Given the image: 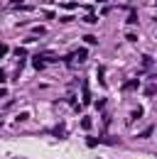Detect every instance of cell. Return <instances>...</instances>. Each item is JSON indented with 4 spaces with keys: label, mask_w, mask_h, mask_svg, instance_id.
Segmentation results:
<instances>
[{
    "label": "cell",
    "mask_w": 157,
    "mask_h": 159,
    "mask_svg": "<svg viewBox=\"0 0 157 159\" xmlns=\"http://www.w3.org/2000/svg\"><path fill=\"white\" fill-rule=\"evenodd\" d=\"M69 61H83L86 59V49H78V52H74L71 57H66Z\"/></svg>",
    "instance_id": "cell-1"
},
{
    "label": "cell",
    "mask_w": 157,
    "mask_h": 159,
    "mask_svg": "<svg viewBox=\"0 0 157 159\" xmlns=\"http://www.w3.org/2000/svg\"><path fill=\"white\" fill-rule=\"evenodd\" d=\"M128 25H137V12H135V10H130V15H128Z\"/></svg>",
    "instance_id": "cell-2"
},
{
    "label": "cell",
    "mask_w": 157,
    "mask_h": 159,
    "mask_svg": "<svg viewBox=\"0 0 157 159\" xmlns=\"http://www.w3.org/2000/svg\"><path fill=\"white\" fill-rule=\"evenodd\" d=\"M81 127L88 130V127H91V118H83V120H81Z\"/></svg>",
    "instance_id": "cell-3"
},
{
    "label": "cell",
    "mask_w": 157,
    "mask_h": 159,
    "mask_svg": "<svg viewBox=\"0 0 157 159\" xmlns=\"http://www.w3.org/2000/svg\"><path fill=\"white\" fill-rule=\"evenodd\" d=\"M83 42H86V44H98V39H96V37H91V34H88V37H86Z\"/></svg>",
    "instance_id": "cell-4"
},
{
    "label": "cell",
    "mask_w": 157,
    "mask_h": 159,
    "mask_svg": "<svg viewBox=\"0 0 157 159\" xmlns=\"http://www.w3.org/2000/svg\"><path fill=\"white\" fill-rule=\"evenodd\" d=\"M7 52H10V49H7V44H0V57H5Z\"/></svg>",
    "instance_id": "cell-5"
},
{
    "label": "cell",
    "mask_w": 157,
    "mask_h": 159,
    "mask_svg": "<svg viewBox=\"0 0 157 159\" xmlns=\"http://www.w3.org/2000/svg\"><path fill=\"white\" fill-rule=\"evenodd\" d=\"M133 88H137L135 81H130V83H125V91H133Z\"/></svg>",
    "instance_id": "cell-6"
}]
</instances>
